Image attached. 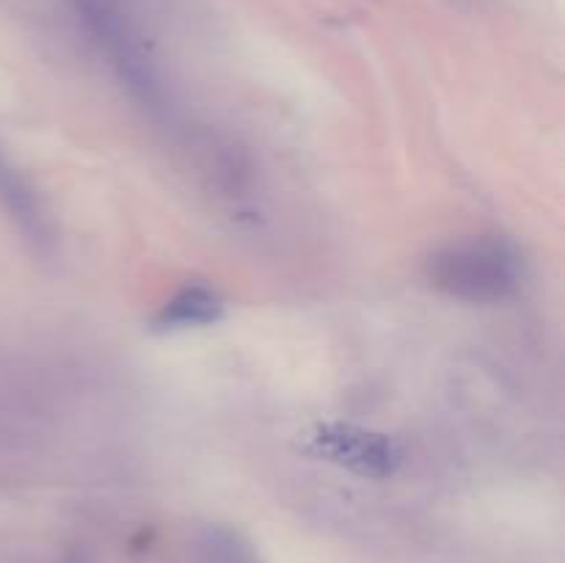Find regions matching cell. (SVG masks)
<instances>
[{
  "label": "cell",
  "mask_w": 565,
  "mask_h": 563,
  "mask_svg": "<svg viewBox=\"0 0 565 563\" xmlns=\"http://www.w3.org/2000/svg\"><path fill=\"white\" fill-rule=\"evenodd\" d=\"M425 276L458 301L497 304L519 290L522 257L505 237L478 235L436 248L425 263Z\"/></svg>",
  "instance_id": "cell-1"
},
{
  "label": "cell",
  "mask_w": 565,
  "mask_h": 563,
  "mask_svg": "<svg viewBox=\"0 0 565 563\" xmlns=\"http://www.w3.org/2000/svg\"><path fill=\"white\" fill-rule=\"evenodd\" d=\"M303 450L359 478L386 480L401 469L403 450L390 434L353 423H320L303 436Z\"/></svg>",
  "instance_id": "cell-2"
},
{
  "label": "cell",
  "mask_w": 565,
  "mask_h": 563,
  "mask_svg": "<svg viewBox=\"0 0 565 563\" xmlns=\"http://www.w3.org/2000/svg\"><path fill=\"white\" fill-rule=\"evenodd\" d=\"M224 318V298L207 282H185L154 315V326L163 331L202 329Z\"/></svg>",
  "instance_id": "cell-3"
},
{
  "label": "cell",
  "mask_w": 565,
  "mask_h": 563,
  "mask_svg": "<svg viewBox=\"0 0 565 563\" xmlns=\"http://www.w3.org/2000/svg\"><path fill=\"white\" fill-rule=\"evenodd\" d=\"M75 9L81 11L83 20L88 22V28L94 31V36L99 42H105V47L116 55V61L121 64V70L127 66V75L136 81L141 75V61H138L136 42H132L130 31L125 25V17H121L119 3L116 0H72Z\"/></svg>",
  "instance_id": "cell-4"
},
{
  "label": "cell",
  "mask_w": 565,
  "mask_h": 563,
  "mask_svg": "<svg viewBox=\"0 0 565 563\" xmlns=\"http://www.w3.org/2000/svg\"><path fill=\"white\" fill-rule=\"evenodd\" d=\"M204 555L210 563H259L254 546L230 528H210L204 533Z\"/></svg>",
  "instance_id": "cell-5"
},
{
  "label": "cell",
  "mask_w": 565,
  "mask_h": 563,
  "mask_svg": "<svg viewBox=\"0 0 565 563\" xmlns=\"http://www.w3.org/2000/svg\"><path fill=\"white\" fill-rule=\"evenodd\" d=\"M0 199H3L6 208H9L28 230H39V213L36 204H33L31 191L22 185V180L17 177V171L6 163L3 155H0Z\"/></svg>",
  "instance_id": "cell-6"
}]
</instances>
